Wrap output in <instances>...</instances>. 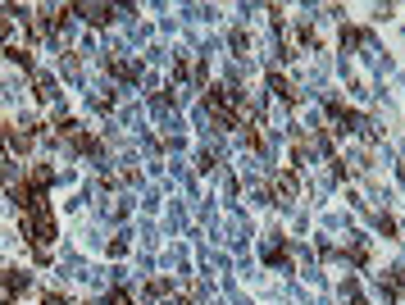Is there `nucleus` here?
<instances>
[{"label": "nucleus", "mask_w": 405, "mask_h": 305, "mask_svg": "<svg viewBox=\"0 0 405 305\" xmlns=\"http://www.w3.org/2000/svg\"><path fill=\"white\" fill-rule=\"evenodd\" d=\"M46 305H69V301H64V296H46Z\"/></svg>", "instance_id": "f257e3e1"}]
</instances>
